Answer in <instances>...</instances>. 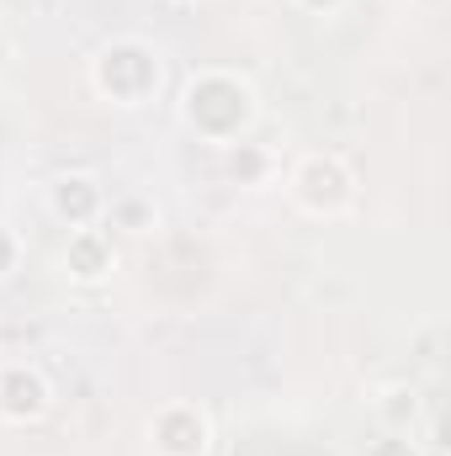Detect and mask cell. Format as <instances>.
Returning <instances> with one entry per match:
<instances>
[{
  "label": "cell",
  "instance_id": "cell-1",
  "mask_svg": "<svg viewBox=\"0 0 451 456\" xmlns=\"http://www.w3.org/2000/svg\"><path fill=\"white\" fill-rule=\"evenodd\" d=\"M176 117L186 133H197L202 143H244L250 127L260 122V96L244 75L234 69H197L186 86H181V102H176Z\"/></svg>",
  "mask_w": 451,
  "mask_h": 456
},
{
  "label": "cell",
  "instance_id": "cell-2",
  "mask_svg": "<svg viewBox=\"0 0 451 456\" xmlns=\"http://www.w3.org/2000/svg\"><path fill=\"white\" fill-rule=\"evenodd\" d=\"M86 80L107 107L138 112V107L160 102V91H165V53L149 37H112L91 53Z\"/></svg>",
  "mask_w": 451,
  "mask_h": 456
},
{
  "label": "cell",
  "instance_id": "cell-3",
  "mask_svg": "<svg viewBox=\"0 0 451 456\" xmlns=\"http://www.w3.org/2000/svg\"><path fill=\"white\" fill-rule=\"evenodd\" d=\"M287 197L303 218H345L356 208V170L330 149H314L287 170Z\"/></svg>",
  "mask_w": 451,
  "mask_h": 456
},
{
  "label": "cell",
  "instance_id": "cell-4",
  "mask_svg": "<svg viewBox=\"0 0 451 456\" xmlns=\"http://www.w3.org/2000/svg\"><path fill=\"white\" fill-rule=\"evenodd\" d=\"M144 436H149L154 456H213V419L202 403H186V398L160 403L149 414Z\"/></svg>",
  "mask_w": 451,
  "mask_h": 456
},
{
  "label": "cell",
  "instance_id": "cell-5",
  "mask_svg": "<svg viewBox=\"0 0 451 456\" xmlns=\"http://www.w3.org/2000/svg\"><path fill=\"white\" fill-rule=\"evenodd\" d=\"M53 409V382L37 361L5 355L0 361V419L5 425H37Z\"/></svg>",
  "mask_w": 451,
  "mask_h": 456
},
{
  "label": "cell",
  "instance_id": "cell-6",
  "mask_svg": "<svg viewBox=\"0 0 451 456\" xmlns=\"http://www.w3.org/2000/svg\"><path fill=\"white\" fill-rule=\"evenodd\" d=\"M48 213L64 228H96L107 213V186L86 170H64L53 186H48Z\"/></svg>",
  "mask_w": 451,
  "mask_h": 456
},
{
  "label": "cell",
  "instance_id": "cell-7",
  "mask_svg": "<svg viewBox=\"0 0 451 456\" xmlns=\"http://www.w3.org/2000/svg\"><path fill=\"white\" fill-rule=\"evenodd\" d=\"M59 260H64V276H70L75 287H102V281H112V271H117V244L102 224L96 228H70Z\"/></svg>",
  "mask_w": 451,
  "mask_h": 456
},
{
  "label": "cell",
  "instance_id": "cell-8",
  "mask_svg": "<svg viewBox=\"0 0 451 456\" xmlns=\"http://www.w3.org/2000/svg\"><path fill=\"white\" fill-rule=\"evenodd\" d=\"M102 228H117V233H154V228H160V208H154L149 191H117V197H107Z\"/></svg>",
  "mask_w": 451,
  "mask_h": 456
},
{
  "label": "cell",
  "instance_id": "cell-9",
  "mask_svg": "<svg viewBox=\"0 0 451 456\" xmlns=\"http://www.w3.org/2000/svg\"><path fill=\"white\" fill-rule=\"evenodd\" d=\"M372 414L382 419V430H414V425H420V387H414V382H388V387H377Z\"/></svg>",
  "mask_w": 451,
  "mask_h": 456
},
{
  "label": "cell",
  "instance_id": "cell-10",
  "mask_svg": "<svg viewBox=\"0 0 451 456\" xmlns=\"http://www.w3.org/2000/svg\"><path fill=\"white\" fill-rule=\"evenodd\" d=\"M224 170H228V181H239V186H260V181L271 175V154H266L260 143H228Z\"/></svg>",
  "mask_w": 451,
  "mask_h": 456
},
{
  "label": "cell",
  "instance_id": "cell-11",
  "mask_svg": "<svg viewBox=\"0 0 451 456\" xmlns=\"http://www.w3.org/2000/svg\"><path fill=\"white\" fill-rule=\"evenodd\" d=\"M366 456H425L414 430H382L377 441H366Z\"/></svg>",
  "mask_w": 451,
  "mask_h": 456
},
{
  "label": "cell",
  "instance_id": "cell-12",
  "mask_svg": "<svg viewBox=\"0 0 451 456\" xmlns=\"http://www.w3.org/2000/svg\"><path fill=\"white\" fill-rule=\"evenodd\" d=\"M21 255H27V244H21V233H16L11 224H0V281H5V276H11V271L21 265Z\"/></svg>",
  "mask_w": 451,
  "mask_h": 456
},
{
  "label": "cell",
  "instance_id": "cell-13",
  "mask_svg": "<svg viewBox=\"0 0 451 456\" xmlns=\"http://www.w3.org/2000/svg\"><path fill=\"white\" fill-rule=\"evenodd\" d=\"M298 11H308V16H335V11H345V0H292Z\"/></svg>",
  "mask_w": 451,
  "mask_h": 456
},
{
  "label": "cell",
  "instance_id": "cell-14",
  "mask_svg": "<svg viewBox=\"0 0 451 456\" xmlns=\"http://www.w3.org/2000/svg\"><path fill=\"white\" fill-rule=\"evenodd\" d=\"M165 5H192V0H165Z\"/></svg>",
  "mask_w": 451,
  "mask_h": 456
}]
</instances>
